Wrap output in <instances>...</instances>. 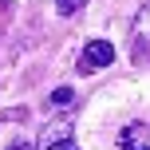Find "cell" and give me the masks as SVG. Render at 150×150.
<instances>
[{
    "instance_id": "obj_2",
    "label": "cell",
    "mask_w": 150,
    "mask_h": 150,
    "mask_svg": "<svg viewBox=\"0 0 150 150\" xmlns=\"http://www.w3.org/2000/svg\"><path fill=\"white\" fill-rule=\"evenodd\" d=\"M115 63V47L107 40H91L83 47V71H95V67H111Z\"/></svg>"
},
{
    "instance_id": "obj_4",
    "label": "cell",
    "mask_w": 150,
    "mask_h": 150,
    "mask_svg": "<svg viewBox=\"0 0 150 150\" xmlns=\"http://www.w3.org/2000/svg\"><path fill=\"white\" fill-rule=\"evenodd\" d=\"M59 142H71V122H67V119H55V122H47V127H44L40 150H52V146H59Z\"/></svg>"
},
{
    "instance_id": "obj_5",
    "label": "cell",
    "mask_w": 150,
    "mask_h": 150,
    "mask_svg": "<svg viewBox=\"0 0 150 150\" xmlns=\"http://www.w3.org/2000/svg\"><path fill=\"white\" fill-rule=\"evenodd\" d=\"M87 8V0H55V12L59 16H79Z\"/></svg>"
},
{
    "instance_id": "obj_7",
    "label": "cell",
    "mask_w": 150,
    "mask_h": 150,
    "mask_svg": "<svg viewBox=\"0 0 150 150\" xmlns=\"http://www.w3.org/2000/svg\"><path fill=\"white\" fill-rule=\"evenodd\" d=\"M8 150H40V146H36V142H28V138H16Z\"/></svg>"
},
{
    "instance_id": "obj_1",
    "label": "cell",
    "mask_w": 150,
    "mask_h": 150,
    "mask_svg": "<svg viewBox=\"0 0 150 150\" xmlns=\"http://www.w3.org/2000/svg\"><path fill=\"white\" fill-rule=\"evenodd\" d=\"M130 55H134V63H146L150 67V4L134 20V47H130Z\"/></svg>"
},
{
    "instance_id": "obj_8",
    "label": "cell",
    "mask_w": 150,
    "mask_h": 150,
    "mask_svg": "<svg viewBox=\"0 0 150 150\" xmlns=\"http://www.w3.org/2000/svg\"><path fill=\"white\" fill-rule=\"evenodd\" d=\"M52 150H79L75 142H59V146H52Z\"/></svg>"
},
{
    "instance_id": "obj_3",
    "label": "cell",
    "mask_w": 150,
    "mask_h": 150,
    "mask_svg": "<svg viewBox=\"0 0 150 150\" xmlns=\"http://www.w3.org/2000/svg\"><path fill=\"white\" fill-rule=\"evenodd\" d=\"M119 146L122 150H150V122H130V127H122Z\"/></svg>"
},
{
    "instance_id": "obj_6",
    "label": "cell",
    "mask_w": 150,
    "mask_h": 150,
    "mask_svg": "<svg viewBox=\"0 0 150 150\" xmlns=\"http://www.w3.org/2000/svg\"><path fill=\"white\" fill-rule=\"evenodd\" d=\"M75 103V91L71 87H55L52 91V107H71Z\"/></svg>"
}]
</instances>
